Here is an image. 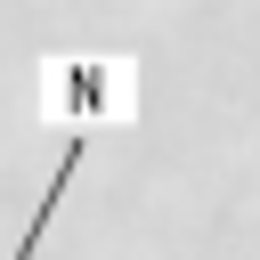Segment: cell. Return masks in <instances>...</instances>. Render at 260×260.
<instances>
[{
	"label": "cell",
	"mask_w": 260,
	"mask_h": 260,
	"mask_svg": "<svg viewBox=\"0 0 260 260\" xmlns=\"http://www.w3.org/2000/svg\"><path fill=\"white\" fill-rule=\"evenodd\" d=\"M130 106H138L130 57H41V114L73 122V138H89V122H130Z\"/></svg>",
	"instance_id": "obj_1"
}]
</instances>
